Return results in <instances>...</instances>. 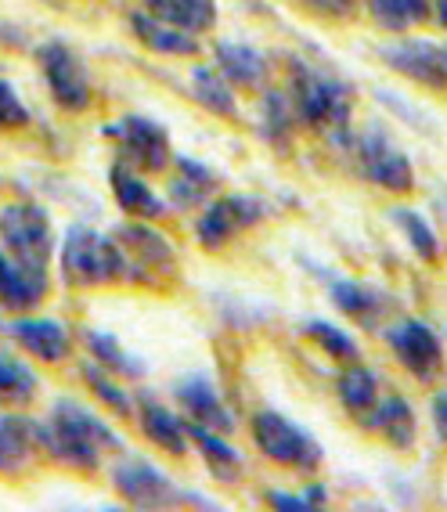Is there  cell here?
<instances>
[{"label": "cell", "mask_w": 447, "mask_h": 512, "mask_svg": "<svg viewBox=\"0 0 447 512\" xmlns=\"http://www.w3.org/2000/svg\"><path fill=\"white\" fill-rule=\"evenodd\" d=\"M40 433V444H47V451L62 462L76 469H98L101 451L119 448V437L112 433L109 422H101L94 412H87L76 401H58L51 408V422Z\"/></svg>", "instance_id": "cell-1"}, {"label": "cell", "mask_w": 447, "mask_h": 512, "mask_svg": "<svg viewBox=\"0 0 447 512\" xmlns=\"http://www.w3.org/2000/svg\"><path fill=\"white\" fill-rule=\"evenodd\" d=\"M292 109L303 123H311V127L329 130L332 141H350L347 138V127H350V87L347 83H339L336 76L321 73L314 65L307 62H296L292 65Z\"/></svg>", "instance_id": "cell-2"}, {"label": "cell", "mask_w": 447, "mask_h": 512, "mask_svg": "<svg viewBox=\"0 0 447 512\" xmlns=\"http://www.w3.org/2000/svg\"><path fill=\"white\" fill-rule=\"evenodd\" d=\"M62 278L65 285H101L116 278H145L141 267L130 264L116 238L98 235L94 228H69L62 238Z\"/></svg>", "instance_id": "cell-3"}, {"label": "cell", "mask_w": 447, "mask_h": 512, "mask_svg": "<svg viewBox=\"0 0 447 512\" xmlns=\"http://www.w3.org/2000/svg\"><path fill=\"white\" fill-rule=\"evenodd\" d=\"M0 238L4 249L29 278L47 285V264L55 253V235H51V217L37 202H11L0 210Z\"/></svg>", "instance_id": "cell-4"}, {"label": "cell", "mask_w": 447, "mask_h": 512, "mask_svg": "<svg viewBox=\"0 0 447 512\" xmlns=\"http://www.w3.org/2000/svg\"><path fill=\"white\" fill-rule=\"evenodd\" d=\"M253 440L256 448L264 451L271 462H282L292 469H318L321 462V444L303 430L300 422L285 419L282 412H256L253 419Z\"/></svg>", "instance_id": "cell-5"}, {"label": "cell", "mask_w": 447, "mask_h": 512, "mask_svg": "<svg viewBox=\"0 0 447 512\" xmlns=\"http://www.w3.org/2000/svg\"><path fill=\"white\" fill-rule=\"evenodd\" d=\"M112 487H116L130 505H137V509H174V505H181V502L213 509V502L195 498L192 491H181L163 469H156L152 462H141V458L119 462V466L112 469Z\"/></svg>", "instance_id": "cell-6"}, {"label": "cell", "mask_w": 447, "mask_h": 512, "mask_svg": "<svg viewBox=\"0 0 447 512\" xmlns=\"http://www.w3.org/2000/svg\"><path fill=\"white\" fill-rule=\"evenodd\" d=\"M44 80L51 87V98L69 112H83L91 105V76L83 69V62L76 58V51L62 40H47L37 51Z\"/></svg>", "instance_id": "cell-7"}, {"label": "cell", "mask_w": 447, "mask_h": 512, "mask_svg": "<svg viewBox=\"0 0 447 512\" xmlns=\"http://www.w3.org/2000/svg\"><path fill=\"white\" fill-rule=\"evenodd\" d=\"M357 166L372 184L386 188V192H411L415 188V174H411V159L401 148L386 138L383 127H368L357 138Z\"/></svg>", "instance_id": "cell-8"}, {"label": "cell", "mask_w": 447, "mask_h": 512, "mask_svg": "<svg viewBox=\"0 0 447 512\" xmlns=\"http://www.w3.org/2000/svg\"><path fill=\"white\" fill-rule=\"evenodd\" d=\"M379 58L390 65L393 73L408 76V80L447 91V44L437 40H397V44L379 47Z\"/></svg>", "instance_id": "cell-9"}, {"label": "cell", "mask_w": 447, "mask_h": 512, "mask_svg": "<svg viewBox=\"0 0 447 512\" xmlns=\"http://www.w3.org/2000/svg\"><path fill=\"white\" fill-rule=\"evenodd\" d=\"M264 202L253 195H224V199L210 202L202 217L195 220V238L206 249H220L231 235L242 228H253L256 220H264Z\"/></svg>", "instance_id": "cell-10"}, {"label": "cell", "mask_w": 447, "mask_h": 512, "mask_svg": "<svg viewBox=\"0 0 447 512\" xmlns=\"http://www.w3.org/2000/svg\"><path fill=\"white\" fill-rule=\"evenodd\" d=\"M386 339H390V350L397 354V361H401L415 379H422V383H429V379L440 372V365H444L440 336L429 329L426 321H419V318L397 321Z\"/></svg>", "instance_id": "cell-11"}, {"label": "cell", "mask_w": 447, "mask_h": 512, "mask_svg": "<svg viewBox=\"0 0 447 512\" xmlns=\"http://www.w3.org/2000/svg\"><path fill=\"white\" fill-rule=\"evenodd\" d=\"M105 134H112L116 141H123L127 156L137 166H145L148 174H159L170 163V134L163 123H156L152 116H123L119 123L105 127Z\"/></svg>", "instance_id": "cell-12"}, {"label": "cell", "mask_w": 447, "mask_h": 512, "mask_svg": "<svg viewBox=\"0 0 447 512\" xmlns=\"http://www.w3.org/2000/svg\"><path fill=\"white\" fill-rule=\"evenodd\" d=\"M177 401L188 408L192 422H202V426H210L217 433H228L235 430V415L224 408V397L217 394V386L206 379V375H188L184 383H177Z\"/></svg>", "instance_id": "cell-13"}, {"label": "cell", "mask_w": 447, "mask_h": 512, "mask_svg": "<svg viewBox=\"0 0 447 512\" xmlns=\"http://www.w3.org/2000/svg\"><path fill=\"white\" fill-rule=\"evenodd\" d=\"M130 29H134V37L141 40L148 51H156V55H174V58L199 55V40H195V33L174 26V22L159 19V15H152V11H134V15H130Z\"/></svg>", "instance_id": "cell-14"}, {"label": "cell", "mask_w": 447, "mask_h": 512, "mask_svg": "<svg viewBox=\"0 0 447 512\" xmlns=\"http://www.w3.org/2000/svg\"><path fill=\"white\" fill-rule=\"evenodd\" d=\"M365 426L375 433H383L393 448H411L415 444V412L404 397H386V401H375L372 408L365 412Z\"/></svg>", "instance_id": "cell-15"}, {"label": "cell", "mask_w": 447, "mask_h": 512, "mask_svg": "<svg viewBox=\"0 0 447 512\" xmlns=\"http://www.w3.org/2000/svg\"><path fill=\"white\" fill-rule=\"evenodd\" d=\"M11 336L40 361H62L69 354V332L62 321L51 318H19L11 325Z\"/></svg>", "instance_id": "cell-16"}, {"label": "cell", "mask_w": 447, "mask_h": 512, "mask_svg": "<svg viewBox=\"0 0 447 512\" xmlns=\"http://www.w3.org/2000/svg\"><path fill=\"white\" fill-rule=\"evenodd\" d=\"M217 69L224 73V80L231 87H260L267 76V58L249 44H238V40H220L217 44Z\"/></svg>", "instance_id": "cell-17"}, {"label": "cell", "mask_w": 447, "mask_h": 512, "mask_svg": "<svg viewBox=\"0 0 447 512\" xmlns=\"http://www.w3.org/2000/svg\"><path fill=\"white\" fill-rule=\"evenodd\" d=\"M109 184L112 192H116V202L123 206V213H130V217H141V220H156L166 213V202L159 199L152 188H148L141 177L134 174V170H127L123 163H116L109 170Z\"/></svg>", "instance_id": "cell-18"}, {"label": "cell", "mask_w": 447, "mask_h": 512, "mask_svg": "<svg viewBox=\"0 0 447 512\" xmlns=\"http://www.w3.org/2000/svg\"><path fill=\"white\" fill-rule=\"evenodd\" d=\"M141 430H145V437L152 444H159L170 455H184L188 451V422H181L163 404L145 401V408H141Z\"/></svg>", "instance_id": "cell-19"}, {"label": "cell", "mask_w": 447, "mask_h": 512, "mask_svg": "<svg viewBox=\"0 0 447 512\" xmlns=\"http://www.w3.org/2000/svg\"><path fill=\"white\" fill-rule=\"evenodd\" d=\"M145 8L188 33H206L217 22V0H145Z\"/></svg>", "instance_id": "cell-20"}, {"label": "cell", "mask_w": 447, "mask_h": 512, "mask_svg": "<svg viewBox=\"0 0 447 512\" xmlns=\"http://www.w3.org/2000/svg\"><path fill=\"white\" fill-rule=\"evenodd\" d=\"M192 94L202 109H210L220 119H235L238 105L235 94H231V83L224 80L217 65H195L192 69Z\"/></svg>", "instance_id": "cell-21"}, {"label": "cell", "mask_w": 447, "mask_h": 512, "mask_svg": "<svg viewBox=\"0 0 447 512\" xmlns=\"http://www.w3.org/2000/svg\"><path fill=\"white\" fill-rule=\"evenodd\" d=\"M188 437L199 444V451L206 455V462H210L213 476H220V480H238V476H242V455L235 451L231 440H224L217 430L202 426V422H188Z\"/></svg>", "instance_id": "cell-22"}, {"label": "cell", "mask_w": 447, "mask_h": 512, "mask_svg": "<svg viewBox=\"0 0 447 512\" xmlns=\"http://www.w3.org/2000/svg\"><path fill=\"white\" fill-rule=\"evenodd\" d=\"M47 285L29 278L8 253H0V303L11 307V311H26V307H37L44 300Z\"/></svg>", "instance_id": "cell-23"}, {"label": "cell", "mask_w": 447, "mask_h": 512, "mask_svg": "<svg viewBox=\"0 0 447 512\" xmlns=\"http://www.w3.org/2000/svg\"><path fill=\"white\" fill-rule=\"evenodd\" d=\"M83 339H87V350H91L94 361H98L101 368H109L116 379H137V375H145V361H137L130 350H123V343H119L116 336L91 329Z\"/></svg>", "instance_id": "cell-24"}, {"label": "cell", "mask_w": 447, "mask_h": 512, "mask_svg": "<svg viewBox=\"0 0 447 512\" xmlns=\"http://www.w3.org/2000/svg\"><path fill=\"white\" fill-rule=\"evenodd\" d=\"M368 15L390 33H408L433 15V0H368Z\"/></svg>", "instance_id": "cell-25"}, {"label": "cell", "mask_w": 447, "mask_h": 512, "mask_svg": "<svg viewBox=\"0 0 447 512\" xmlns=\"http://www.w3.org/2000/svg\"><path fill=\"white\" fill-rule=\"evenodd\" d=\"M336 394L354 415H365L368 408L379 401V379H375V372H368V368L350 365V368H343V372H339Z\"/></svg>", "instance_id": "cell-26"}, {"label": "cell", "mask_w": 447, "mask_h": 512, "mask_svg": "<svg viewBox=\"0 0 447 512\" xmlns=\"http://www.w3.org/2000/svg\"><path fill=\"white\" fill-rule=\"evenodd\" d=\"M119 246H127L137 253L134 264L145 271V264H170L174 260V249H170V242H166L159 231L145 228V224H127V228H119L116 235Z\"/></svg>", "instance_id": "cell-27"}, {"label": "cell", "mask_w": 447, "mask_h": 512, "mask_svg": "<svg viewBox=\"0 0 447 512\" xmlns=\"http://www.w3.org/2000/svg\"><path fill=\"white\" fill-rule=\"evenodd\" d=\"M292 98L285 91H267L260 101V134H264L271 145L285 148L292 141Z\"/></svg>", "instance_id": "cell-28"}, {"label": "cell", "mask_w": 447, "mask_h": 512, "mask_svg": "<svg viewBox=\"0 0 447 512\" xmlns=\"http://www.w3.org/2000/svg\"><path fill=\"white\" fill-rule=\"evenodd\" d=\"M332 303L350 318H361L365 325H372V318L383 311V293L372 289L365 282H332Z\"/></svg>", "instance_id": "cell-29"}, {"label": "cell", "mask_w": 447, "mask_h": 512, "mask_svg": "<svg viewBox=\"0 0 447 512\" xmlns=\"http://www.w3.org/2000/svg\"><path fill=\"white\" fill-rule=\"evenodd\" d=\"M37 426L22 415H0V469H19L29 455Z\"/></svg>", "instance_id": "cell-30"}, {"label": "cell", "mask_w": 447, "mask_h": 512, "mask_svg": "<svg viewBox=\"0 0 447 512\" xmlns=\"http://www.w3.org/2000/svg\"><path fill=\"white\" fill-rule=\"evenodd\" d=\"M33 394H37V375H33V368L8 354H0V401L22 404Z\"/></svg>", "instance_id": "cell-31"}, {"label": "cell", "mask_w": 447, "mask_h": 512, "mask_svg": "<svg viewBox=\"0 0 447 512\" xmlns=\"http://www.w3.org/2000/svg\"><path fill=\"white\" fill-rule=\"evenodd\" d=\"M393 220L404 228V235H408V242H411V249L419 253V260H426V264H433L440 256V242H437V231H433V224H429L422 213H415V210H393Z\"/></svg>", "instance_id": "cell-32"}, {"label": "cell", "mask_w": 447, "mask_h": 512, "mask_svg": "<svg viewBox=\"0 0 447 512\" xmlns=\"http://www.w3.org/2000/svg\"><path fill=\"white\" fill-rule=\"evenodd\" d=\"M303 332L318 343L325 354H332V357H343V361H354L357 357V339L350 336L347 329H339V325H332V321H325V318H311L307 325H303Z\"/></svg>", "instance_id": "cell-33"}, {"label": "cell", "mask_w": 447, "mask_h": 512, "mask_svg": "<svg viewBox=\"0 0 447 512\" xmlns=\"http://www.w3.org/2000/svg\"><path fill=\"white\" fill-rule=\"evenodd\" d=\"M83 379H87V386H91L94 394L101 397V401L109 404L116 415H130V408H134V401H130V394L123 390V386L112 379L109 368H101L98 361L94 365H83Z\"/></svg>", "instance_id": "cell-34"}, {"label": "cell", "mask_w": 447, "mask_h": 512, "mask_svg": "<svg viewBox=\"0 0 447 512\" xmlns=\"http://www.w3.org/2000/svg\"><path fill=\"white\" fill-rule=\"evenodd\" d=\"M29 123V109L19 101L15 87L8 80H0V127L11 130V127H26Z\"/></svg>", "instance_id": "cell-35"}, {"label": "cell", "mask_w": 447, "mask_h": 512, "mask_svg": "<svg viewBox=\"0 0 447 512\" xmlns=\"http://www.w3.org/2000/svg\"><path fill=\"white\" fill-rule=\"evenodd\" d=\"M303 494H307V498L289 494V491H267V502L282 512H307V509H318V505L325 502V487H311V491H303Z\"/></svg>", "instance_id": "cell-36"}, {"label": "cell", "mask_w": 447, "mask_h": 512, "mask_svg": "<svg viewBox=\"0 0 447 512\" xmlns=\"http://www.w3.org/2000/svg\"><path fill=\"white\" fill-rule=\"evenodd\" d=\"M206 195H210V188H206V184H199V181H188V177H181V174L170 181V199H174L177 210L202 206V202H206Z\"/></svg>", "instance_id": "cell-37"}, {"label": "cell", "mask_w": 447, "mask_h": 512, "mask_svg": "<svg viewBox=\"0 0 447 512\" xmlns=\"http://www.w3.org/2000/svg\"><path fill=\"white\" fill-rule=\"evenodd\" d=\"M177 170H181V177H188V181H199V184H206V188H213L217 184V177H213V170L210 166H202V163H195V159H177Z\"/></svg>", "instance_id": "cell-38"}, {"label": "cell", "mask_w": 447, "mask_h": 512, "mask_svg": "<svg viewBox=\"0 0 447 512\" xmlns=\"http://www.w3.org/2000/svg\"><path fill=\"white\" fill-rule=\"evenodd\" d=\"M433 419H437L440 437H447V390H444V394L433 397Z\"/></svg>", "instance_id": "cell-39"}, {"label": "cell", "mask_w": 447, "mask_h": 512, "mask_svg": "<svg viewBox=\"0 0 447 512\" xmlns=\"http://www.w3.org/2000/svg\"><path fill=\"white\" fill-rule=\"evenodd\" d=\"M433 11H437V19H440V26L447 29V0H433Z\"/></svg>", "instance_id": "cell-40"}, {"label": "cell", "mask_w": 447, "mask_h": 512, "mask_svg": "<svg viewBox=\"0 0 447 512\" xmlns=\"http://www.w3.org/2000/svg\"><path fill=\"white\" fill-rule=\"evenodd\" d=\"M0 329H4V321H0Z\"/></svg>", "instance_id": "cell-41"}]
</instances>
